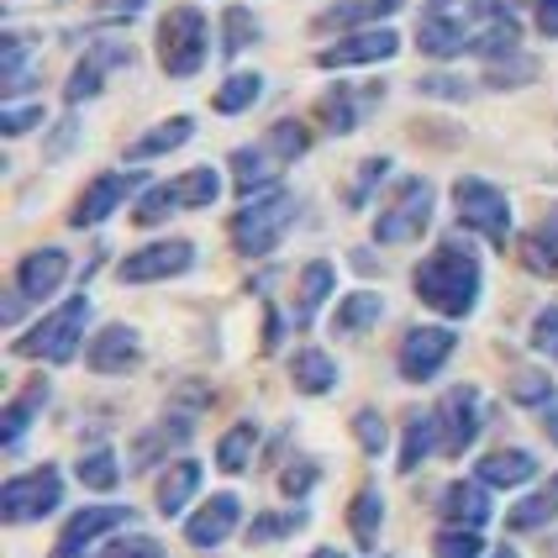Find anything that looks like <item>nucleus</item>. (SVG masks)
Returning <instances> with one entry per match:
<instances>
[{
	"label": "nucleus",
	"instance_id": "obj_36",
	"mask_svg": "<svg viewBox=\"0 0 558 558\" xmlns=\"http://www.w3.org/2000/svg\"><path fill=\"white\" fill-rule=\"evenodd\" d=\"M379 522H385V500H379L374 485H364V490L353 496V506H348V527H353V543H359L364 554H374V543H379Z\"/></svg>",
	"mask_w": 558,
	"mask_h": 558
},
{
	"label": "nucleus",
	"instance_id": "obj_37",
	"mask_svg": "<svg viewBox=\"0 0 558 558\" xmlns=\"http://www.w3.org/2000/svg\"><path fill=\"white\" fill-rule=\"evenodd\" d=\"M306 522H311L306 506H295V511H258L243 527V537H248V548H264V543H279V537H295Z\"/></svg>",
	"mask_w": 558,
	"mask_h": 558
},
{
	"label": "nucleus",
	"instance_id": "obj_13",
	"mask_svg": "<svg viewBox=\"0 0 558 558\" xmlns=\"http://www.w3.org/2000/svg\"><path fill=\"white\" fill-rule=\"evenodd\" d=\"M401 53V32L396 27H364V32H342L332 48L316 53V69H364V63H385Z\"/></svg>",
	"mask_w": 558,
	"mask_h": 558
},
{
	"label": "nucleus",
	"instance_id": "obj_38",
	"mask_svg": "<svg viewBox=\"0 0 558 558\" xmlns=\"http://www.w3.org/2000/svg\"><path fill=\"white\" fill-rule=\"evenodd\" d=\"M258 95H264V74H258V69H243V74H227V85L211 95V106H217L221 117H243Z\"/></svg>",
	"mask_w": 558,
	"mask_h": 558
},
{
	"label": "nucleus",
	"instance_id": "obj_10",
	"mask_svg": "<svg viewBox=\"0 0 558 558\" xmlns=\"http://www.w3.org/2000/svg\"><path fill=\"white\" fill-rule=\"evenodd\" d=\"M453 327H411L401 342V353H396V369H401L405 385H427L437 374L448 369V359H453Z\"/></svg>",
	"mask_w": 558,
	"mask_h": 558
},
{
	"label": "nucleus",
	"instance_id": "obj_49",
	"mask_svg": "<svg viewBox=\"0 0 558 558\" xmlns=\"http://www.w3.org/2000/svg\"><path fill=\"white\" fill-rule=\"evenodd\" d=\"M353 433H359V448H364L369 459H379V453H385V442H390V433H385V416H379L374 405L353 411Z\"/></svg>",
	"mask_w": 558,
	"mask_h": 558
},
{
	"label": "nucleus",
	"instance_id": "obj_24",
	"mask_svg": "<svg viewBox=\"0 0 558 558\" xmlns=\"http://www.w3.org/2000/svg\"><path fill=\"white\" fill-rule=\"evenodd\" d=\"M190 137H195V122H190V117H169V122L148 126L143 137H132L122 158L126 163H148V158H163V154H174V148H185Z\"/></svg>",
	"mask_w": 558,
	"mask_h": 558
},
{
	"label": "nucleus",
	"instance_id": "obj_52",
	"mask_svg": "<svg viewBox=\"0 0 558 558\" xmlns=\"http://www.w3.org/2000/svg\"><path fill=\"white\" fill-rule=\"evenodd\" d=\"M316 480H322V474H316V464H311V459H301V464H290L284 474H279V490L301 500V496L311 490V485H316Z\"/></svg>",
	"mask_w": 558,
	"mask_h": 558
},
{
	"label": "nucleus",
	"instance_id": "obj_47",
	"mask_svg": "<svg viewBox=\"0 0 558 558\" xmlns=\"http://www.w3.org/2000/svg\"><path fill=\"white\" fill-rule=\"evenodd\" d=\"M511 401H517V405H537V411H548V405H554V379H548V374H537V369L511 374Z\"/></svg>",
	"mask_w": 558,
	"mask_h": 558
},
{
	"label": "nucleus",
	"instance_id": "obj_12",
	"mask_svg": "<svg viewBox=\"0 0 558 558\" xmlns=\"http://www.w3.org/2000/svg\"><path fill=\"white\" fill-rule=\"evenodd\" d=\"M148 190V180L132 169V174H122V169H111V174H95L90 185H85V195L74 201V211H69V227H80V232H90V227H100V221L111 217L117 206H122L126 195H143Z\"/></svg>",
	"mask_w": 558,
	"mask_h": 558
},
{
	"label": "nucleus",
	"instance_id": "obj_46",
	"mask_svg": "<svg viewBox=\"0 0 558 558\" xmlns=\"http://www.w3.org/2000/svg\"><path fill=\"white\" fill-rule=\"evenodd\" d=\"M433 558H485L480 527H442L433 537Z\"/></svg>",
	"mask_w": 558,
	"mask_h": 558
},
{
	"label": "nucleus",
	"instance_id": "obj_39",
	"mask_svg": "<svg viewBox=\"0 0 558 558\" xmlns=\"http://www.w3.org/2000/svg\"><path fill=\"white\" fill-rule=\"evenodd\" d=\"M174 190H180V206H185V211H206V206H217L221 174L211 163H201V169H185V174L174 180Z\"/></svg>",
	"mask_w": 558,
	"mask_h": 558
},
{
	"label": "nucleus",
	"instance_id": "obj_35",
	"mask_svg": "<svg viewBox=\"0 0 558 558\" xmlns=\"http://www.w3.org/2000/svg\"><path fill=\"white\" fill-rule=\"evenodd\" d=\"M32 48H37L32 32H5V53H0V63H5V95H22L37 85V74H32Z\"/></svg>",
	"mask_w": 558,
	"mask_h": 558
},
{
	"label": "nucleus",
	"instance_id": "obj_23",
	"mask_svg": "<svg viewBox=\"0 0 558 558\" xmlns=\"http://www.w3.org/2000/svg\"><path fill=\"white\" fill-rule=\"evenodd\" d=\"M474 474L490 485V490H517V485H527L537 480V459H532L527 448H496V453H485Z\"/></svg>",
	"mask_w": 558,
	"mask_h": 558
},
{
	"label": "nucleus",
	"instance_id": "obj_19",
	"mask_svg": "<svg viewBox=\"0 0 558 558\" xmlns=\"http://www.w3.org/2000/svg\"><path fill=\"white\" fill-rule=\"evenodd\" d=\"M437 517H442V527H480L496 517V506H490V485L485 480H453L442 500H437Z\"/></svg>",
	"mask_w": 558,
	"mask_h": 558
},
{
	"label": "nucleus",
	"instance_id": "obj_22",
	"mask_svg": "<svg viewBox=\"0 0 558 558\" xmlns=\"http://www.w3.org/2000/svg\"><path fill=\"white\" fill-rule=\"evenodd\" d=\"M53 401V385L37 374V379H27L22 390H16V401L5 405V422H0V442L5 448H22V437H27V427L37 422V411Z\"/></svg>",
	"mask_w": 558,
	"mask_h": 558
},
{
	"label": "nucleus",
	"instance_id": "obj_56",
	"mask_svg": "<svg viewBox=\"0 0 558 558\" xmlns=\"http://www.w3.org/2000/svg\"><path fill=\"white\" fill-rule=\"evenodd\" d=\"M532 16H537L543 37H558V0H532Z\"/></svg>",
	"mask_w": 558,
	"mask_h": 558
},
{
	"label": "nucleus",
	"instance_id": "obj_20",
	"mask_svg": "<svg viewBox=\"0 0 558 558\" xmlns=\"http://www.w3.org/2000/svg\"><path fill=\"white\" fill-rule=\"evenodd\" d=\"M401 11V0H338V5H327L311 32H364V27H379V22H390Z\"/></svg>",
	"mask_w": 558,
	"mask_h": 558
},
{
	"label": "nucleus",
	"instance_id": "obj_59",
	"mask_svg": "<svg viewBox=\"0 0 558 558\" xmlns=\"http://www.w3.org/2000/svg\"><path fill=\"white\" fill-rule=\"evenodd\" d=\"M543 416H548V437H554V442H558V405H548Z\"/></svg>",
	"mask_w": 558,
	"mask_h": 558
},
{
	"label": "nucleus",
	"instance_id": "obj_43",
	"mask_svg": "<svg viewBox=\"0 0 558 558\" xmlns=\"http://www.w3.org/2000/svg\"><path fill=\"white\" fill-rule=\"evenodd\" d=\"M532 80H537V59H527V53H506V59L485 69L490 90H517V85H532Z\"/></svg>",
	"mask_w": 558,
	"mask_h": 558
},
{
	"label": "nucleus",
	"instance_id": "obj_54",
	"mask_svg": "<svg viewBox=\"0 0 558 558\" xmlns=\"http://www.w3.org/2000/svg\"><path fill=\"white\" fill-rule=\"evenodd\" d=\"M74 137H80V117L69 111L59 122V132H53V143H48V158H69V148H74Z\"/></svg>",
	"mask_w": 558,
	"mask_h": 558
},
{
	"label": "nucleus",
	"instance_id": "obj_40",
	"mask_svg": "<svg viewBox=\"0 0 558 558\" xmlns=\"http://www.w3.org/2000/svg\"><path fill=\"white\" fill-rule=\"evenodd\" d=\"M80 485L85 490H95V496H111L117 485H122V464H117V453L100 442V448H90L85 459H80Z\"/></svg>",
	"mask_w": 558,
	"mask_h": 558
},
{
	"label": "nucleus",
	"instance_id": "obj_60",
	"mask_svg": "<svg viewBox=\"0 0 558 558\" xmlns=\"http://www.w3.org/2000/svg\"><path fill=\"white\" fill-rule=\"evenodd\" d=\"M490 558H517V548H511V543H506V548H496V554Z\"/></svg>",
	"mask_w": 558,
	"mask_h": 558
},
{
	"label": "nucleus",
	"instance_id": "obj_27",
	"mask_svg": "<svg viewBox=\"0 0 558 558\" xmlns=\"http://www.w3.org/2000/svg\"><path fill=\"white\" fill-rule=\"evenodd\" d=\"M558 517V474L543 480L532 496H522L511 511H506V532H543Z\"/></svg>",
	"mask_w": 558,
	"mask_h": 558
},
{
	"label": "nucleus",
	"instance_id": "obj_31",
	"mask_svg": "<svg viewBox=\"0 0 558 558\" xmlns=\"http://www.w3.org/2000/svg\"><path fill=\"white\" fill-rule=\"evenodd\" d=\"M379 316H385V301H379L374 290H353V295H342V306L332 311V338H359V332H369Z\"/></svg>",
	"mask_w": 558,
	"mask_h": 558
},
{
	"label": "nucleus",
	"instance_id": "obj_42",
	"mask_svg": "<svg viewBox=\"0 0 558 558\" xmlns=\"http://www.w3.org/2000/svg\"><path fill=\"white\" fill-rule=\"evenodd\" d=\"M385 174H390V154L364 158V163H359V174H353V185H348V195H342V206H348V211H364V206H369V195L385 185Z\"/></svg>",
	"mask_w": 558,
	"mask_h": 558
},
{
	"label": "nucleus",
	"instance_id": "obj_45",
	"mask_svg": "<svg viewBox=\"0 0 558 558\" xmlns=\"http://www.w3.org/2000/svg\"><path fill=\"white\" fill-rule=\"evenodd\" d=\"M269 148H275V158L279 163H295V158H306V148H311V132L295 117H284V122H275L269 126V137H264Z\"/></svg>",
	"mask_w": 558,
	"mask_h": 558
},
{
	"label": "nucleus",
	"instance_id": "obj_8",
	"mask_svg": "<svg viewBox=\"0 0 558 558\" xmlns=\"http://www.w3.org/2000/svg\"><path fill=\"white\" fill-rule=\"evenodd\" d=\"M59 506H63V474L53 464L27 469V474H11L5 490H0V511H5V522H16V527L43 522V517L59 511Z\"/></svg>",
	"mask_w": 558,
	"mask_h": 558
},
{
	"label": "nucleus",
	"instance_id": "obj_3",
	"mask_svg": "<svg viewBox=\"0 0 558 558\" xmlns=\"http://www.w3.org/2000/svg\"><path fill=\"white\" fill-rule=\"evenodd\" d=\"M295 217H301V195L295 190H284V185L264 190V195H253L248 206L227 221L232 248L243 253V258H269L284 243V232L295 227Z\"/></svg>",
	"mask_w": 558,
	"mask_h": 558
},
{
	"label": "nucleus",
	"instance_id": "obj_9",
	"mask_svg": "<svg viewBox=\"0 0 558 558\" xmlns=\"http://www.w3.org/2000/svg\"><path fill=\"white\" fill-rule=\"evenodd\" d=\"M137 63V48L132 43H90L80 63L69 69V80H63V106H85L95 95L106 90V74H117V69H132Z\"/></svg>",
	"mask_w": 558,
	"mask_h": 558
},
{
	"label": "nucleus",
	"instance_id": "obj_58",
	"mask_svg": "<svg viewBox=\"0 0 558 558\" xmlns=\"http://www.w3.org/2000/svg\"><path fill=\"white\" fill-rule=\"evenodd\" d=\"M353 269H359V275H374L379 264H374V253H353Z\"/></svg>",
	"mask_w": 558,
	"mask_h": 558
},
{
	"label": "nucleus",
	"instance_id": "obj_28",
	"mask_svg": "<svg viewBox=\"0 0 558 558\" xmlns=\"http://www.w3.org/2000/svg\"><path fill=\"white\" fill-rule=\"evenodd\" d=\"M338 290V269L327 264V258H311L306 269H301V290H295V322L311 327L316 322V311L327 306V295Z\"/></svg>",
	"mask_w": 558,
	"mask_h": 558
},
{
	"label": "nucleus",
	"instance_id": "obj_18",
	"mask_svg": "<svg viewBox=\"0 0 558 558\" xmlns=\"http://www.w3.org/2000/svg\"><path fill=\"white\" fill-rule=\"evenodd\" d=\"M85 364L90 374H132L143 364V348H137V332L126 327V322H111V327H100L85 348Z\"/></svg>",
	"mask_w": 558,
	"mask_h": 558
},
{
	"label": "nucleus",
	"instance_id": "obj_25",
	"mask_svg": "<svg viewBox=\"0 0 558 558\" xmlns=\"http://www.w3.org/2000/svg\"><path fill=\"white\" fill-rule=\"evenodd\" d=\"M427 453H442V433H437V411H411L401 433V474H416L427 464Z\"/></svg>",
	"mask_w": 558,
	"mask_h": 558
},
{
	"label": "nucleus",
	"instance_id": "obj_51",
	"mask_svg": "<svg viewBox=\"0 0 558 558\" xmlns=\"http://www.w3.org/2000/svg\"><path fill=\"white\" fill-rule=\"evenodd\" d=\"M43 117H48V111H43L37 100H27V106H11V111L0 117V132H5V137H22V132H32Z\"/></svg>",
	"mask_w": 558,
	"mask_h": 558
},
{
	"label": "nucleus",
	"instance_id": "obj_26",
	"mask_svg": "<svg viewBox=\"0 0 558 558\" xmlns=\"http://www.w3.org/2000/svg\"><path fill=\"white\" fill-rule=\"evenodd\" d=\"M279 169H284V163L275 158L269 143H264V148H238V154H232V180H238V190H243L248 201L279 185Z\"/></svg>",
	"mask_w": 558,
	"mask_h": 558
},
{
	"label": "nucleus",
	"instance_id": "obj_4",
	"mask_svg": "<svg viewBox=\"0 0 558 558\" xmlns=\"http://www.w3.org/2000/svg\"><path fill=\"white\" fill-rule=\"evenodd\" d=\"M90 295H69L59 311H48L37 327H27L22 338L11 342L16 359H32V364H69L80 348H85V327H90Z\"/></svg>",
	"mask_w": 558,
	"mask_h": 558
},
{
	"label": "nucleus",
	"instance_id": "obj_14",
	"mask_svg": "<svg viewBox=\"0 0 558 558\" xmlns=\"http://www.w3.org/2000/svg\"><path fill=\"white\" fill-rule=\"evenodd\" d=\"M437 433H442V453L448 459H464L480 437V390L474 385H453L442 390L437 401Z\"/></svg>",
	"mask_w": 558,
	"mask_h": 558
},
{
	"label": "nucleus",
	"instance_id": "obj_34",
	"mask_svg": "<svg viewBox=\"0 0 558 558\" xmlns=\"http://www.w3.org/2000/svg\"><path fill=\"white\" fill-rule=\"evenodd\" d=\"M290 379H295L301 396H327V390L338 385V364H332V353H322V348H301V353L290 359Z\"/></svg>",
	"mask_w": 558,
	"mask_h": 558
},
{
	"label": "nucleus",
	"instance_id": "obj_29",
	"mask_svg": "<svg viewBox=\"0 0 558 558\" xmlns=\"http://www.w3.org/2000/svg\"><path fill=\"white\" fill-rule=\"evenodd\" d=\"M180 442H190V422L185 416H174V422H158L148 433H137L132 442V474H143V469H154L163 453H174Z\"/></svg>",
	"mask_w": 558,
	"mask_h": 558
},
{
	"label": "nucleus",
	"instance_id": "obj_5",
	"mask_svg": "<svg viewBox=\"0 0 558 558\" xmlns=\"http://www.w3.org/2000/svg\"><path fill=\"white\" fill-rule=\"evenodd\" d=\"M433 211H437L433 180L405 174V180H396V185H390L385 206H379V217H374V243H385V248L416 243V238L433 227Z\"/></svg>",
	"mask_w": 558,
	"mask_h": 558
},
{
	"label": "nucleus",
	"instance_id": "obj_15",
	"mask_svg": "<svg viewBox=\"0 0 558 558\" xmlns=\"http://www.w3.org/2000/svg\"><path fill=\"white\" fill-rule=\"evenodd\" d=\"M190 264H195V243L190 238H158V243L122 258V284H158V279L185 275Z\"/></svg>",
	"mask_w": 558,
	"mask_h": 558
},
{
	"label": "nucleus",
	"instance_id": "obj_11",
	"mask_svg": "<svg viewBox=\"0 0 558 558\" xmlns=\"http://www.w3.org/2000/svg\"><path fill=\"white\" fill-rule=\"evenodd\" d=\"M137 511L132 506H85L63 522L59 543H53V558H90V548H100V537L122 532Z\"/></svg>",
	"mask_w": 558,
	"mask_h": 558
},
{
	"label": "nucleus",
	"instance_id": "obj_57",
	"mask_svg": "<svg viewBox=\"0 0 558 558\" xmlns=\"http://www.w3.org/2000/svg\"><path fill=\"white\" fill-rule=\"evenodd\" d=\"M22 311H27V301H22V295L11 290V295L0 301V322H5V327H16V322H22Z\"/></svg>",
	"mask_w": 558,
	"mask_h": 558
},
{
	"label": "nucleus",
	"instance_id": "obj_1",
	"mask_svg": "<svg viewBox=\"0 0 558 558\" xmlns=\"http://www.w3.org/2000/svg\"><path fill=\"white\" fill-rule=\"evenodd\" d=\"M416 48L427 59L480 53V59L496 63L506 53H522V22H517L511 0H442L422 16Z\"/></svg>",
	"mask_w": 558,
	"mask_h": 558
},
{
	"label": "nucleus",
	"instance_id": "obj_21",
	"mask_svg": "<svg viewBox=\"0 0 558 558\" xmlns=\"http://www.w3.org/2000/svg\"><path fill=\"white\" fill-rule=\"evenodd\" d=\"M379 95H385L379 85H364V90L332 85V90H322V100H316V117H322L327 132H353V126L364 122V106H374Z\"/></svg>",
	"mask_w": 558,
	"mask_h": 558
},
{
	"label": "nucleus",
	"instance_id": "obj_16",
	"mask_svg": "<svg viewBox=\"0 0 558 558\" xmlns=\"http://www.w3.org/2000/svg\"><path fill=\"white\" fill-rule=\"evenodd\" d=\"M238 527H243V500L232 496V490H221V496H211L185 522V543L190 548H201V554H211V548H221Z\"/></svg>",
	"mask_w": 558,
	"mask_h": 558
},
{
	"label": "nucleus",
	"instance_id": "obj_53",
	"mask_svg": "<svg viewBox=\"0 0 558 558\" xmlns=\"http://www.w3.org/2000/svg\"><path fill=\"white\" fill-rule=\"evenodd\" d=\"M416 90L442 95V100H469V85L464 80H448V74H422V80H416Z\"/></svg>",
	"mask_w": 558,
	"mask_h": 558
},
{
	"label": "nucleus",
	"instance_id": "obj_33",
	"mask_svg": "<svg viewBox=\"0 0 558 558\" xmlns=\"http://www.w3.org/2000/svg\"><path fill=\"white\" fill-rule=\"evenodd\" d=\"M258 442H264L258 422H232V427L221 433V442H217V469L221 474H248Z\"/></svg>",
	"mask_w": 558,
	"mask_h": 558
},
{
	"label": "nucleus",
	"instance_id": "obj_61",
	"mask_svg": "<svg viewBox=\"0 0 558 558\" xmlns=\"http://www.w3.org/2000/svg\"><path fill=\"white\" fill-rule=\"evenodd\" d=\"M311 558H342V554H338V548H316Z\"/></svg>",
	"mask_w": 558,
	"mask_h": 558
},
{
	"label": "nucleus",
	"instance_id": "obj_17",
	"mask_svg": "<svg viewBox=\"0 0 558 558\" xmlns=\"http://www.w3.org/2000/svg\"><path fill=\"white\" fill-rule=\"evenodd\" d=\"M63 279H69V253L63 248H32L22 264H16V295L27 306H43L48 295H59Z\"/></svg>",
	"mask_w": 558,
	"mask_h": 558
},
{
	"label": "nucleus",
	"instance_id": "obj_7",
	"mask_svg": "<svg viewBox=\"0 0 558 558\" xmlns=\"http://www.w3.org/2000/svg\"><path fill=\"white\" fill-rule=\"evenodd\" d=\"M453 211H459V221H464L469 232H480L490 248H511L517 221H511V201H506L500 185L480 180V174H464V180L453 185Z\"/></svg>",
	"mask_w": 558,
	"mask_h": 558
},
{
	"label": "nucleus",
	"instance_id": "obj_6",
	"mask_svg": "<svg viewBox=\"0 0 558 558\" xmlns=\"http://www.w3.org/2000/svg\"><path fill=\"white\" fill-rule=\"evenodd\" d=\"M211 53V22L201 5H174L163 22H158V63L169 80H195L206 69Z\"/></svg>",
	"mask_w": 558,
	"mask_h": 558
},
{
	"label": "nucleus",
	"instance_id": "obj_48",
	"mask_svg": "<svg viewBox=\"0 0 558 558\" xmlns=\"http://www.w3.org/2000/svg\"><path fill=\"white\" fill-rule=\"evenodd\" d=\"M90 558H163V543H158V537H143V532H132V537L100 543Z\"/></svg>",
	"mask_w": 558,
	"mask_h": 558
},
{
	"label": "nucleus",
	"instance_id": "obj_41",
	"mask_svg": "<svg viewBox=\"0 0 558 558\" xmlns=\"http://www.w3.org/2000/svg\"><path fill=\"white\" fill-rule=\"evenodd\" d=\"M248 43H258V16L248 5H227L221 11V59H238Z\"/></svg>",
	"mask_w": 558,
	"mask_h": 558
},
{
	"label": "nucleus",
	"instance_id": "obj_2",
	"mask_svg": "<svg viewBox=\"0 0 558 558\" xmlns=\"http://www.w3.org/2000/svg\"><path fill=\"white\" fill-rule=\"evenodd\" d=\"M416 295H422V306L437 311V316H469L474 301H480V284H485V264H480V253L469 248L464 238H442L422 264H416Z\"/></svg>",
	"mask_w": 558,
	"mask_h": 558
},
{
	"label": "nucleus",
	"instance_id": "obj_55",
	"mask_svg": "<svg viewBox=\"0 0 558 558\" xmlns=\"http://www.w3.org/2000/svg\"><path fill=\"white\" fill-rule=\"evenodd\" d=\"M148 0H100V22H132Z\"/></svg>",
	"mask_w": 558,
	"mask_h": 558
},
{
	"label": "nucleus",
	"instance_id": "obj_30",
	"mask_svg": "<svg viewBox=\"0 0 558 558\" xmlns=\"http://www.w3.org/2000/svg\"><path fill=\"white\" fill-rule=\"evenodd\" d=\"M517 253H522V264L532 275H558V206L517 243Z\"/></svg>",
	"mask_w": 558,
	"mask_h": 558
},
{
	"label": "nucleus",
	"instance_id": "obj_44",
	"mask_svg": "<svg viewBox=\"0 0 558 558\" xmlns=\"http://www.w3.org/2000/svg\"><path fill=\"white\" fill-rule=\"evenodd\" d=\"M169 211H180V190H174V180H169V185L143 190V195H137V206H132V221H137V227H158Z\"/></svg>",
	"mask_w": 558,
	"mask_h": 558
},
{
	"label": "nucleus",
	"instance_id": "obj_32",
	"mask_svg": "<svg viewBox=\"0 0 558 558\" xmlns=\"http://www.w3.org/2000/svg\"><path fill=\"white\" fill-rule=\"evenodd\" d=\"M195 490H201V464H195V459L169 464L163 480H158V511H163V517H180L190 500H195Z\"/></svg>",
	"mask_w": 558,
	"mask_h": 558
},
{
	"label": "nucleus",
	"instance_id": "obj_50",
	"mask_svg": "<svg viewBox=\"0 0 558 558\" xmlns=\"http://www.w3.org/2000/svg\"><path fill=\"white\" fill-rule=\"evenodd\" d=\"M532 353H543V359L558 364V306L537 311V322H532Z\"/></svg>",
	"mask_w": 558,
	"mask_h": 558
}]
</instances>
